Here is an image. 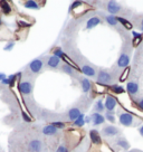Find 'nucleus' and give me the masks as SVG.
<instances>
[{
	"mask_svg": "<svg viewBox=\"0 0 143 152\" xmlns=\"http://www.w3.org/2000/svg\"><path fill=\"white\" fill-rule=\"evenodd\" d=\"M82 73H83L84 75L88 76V77H94V76L96 75L95 69L92 66H88V65H84V66L82 67Z\"/></svg>",
	"mask_w": 143,
	"mask_h": 152,
	"instance_id": "14",
	"label": "nucleus"
},
{
	"mask_svg": "<svg viewBox=\"0 0 143 152\" xmlns=\"http://www.w3.org/2000/svg\"><path fill=\"white\" fill-rule=\"evenodd\" d=\"M120 123L124 126H131L133 123V116L130 113H122L120 114Z\"/></svg>",
	"mask_w": 143,
	"mask_h": 152,
	"instance_id": "2",
	"label": "nucleus"
},
{
	"mask_svg": "<svg viewBox=\"0 0 143 152\" xmlns=\"http://www.w3.org/2000/svg\"><path fill=\"white\" fill-rule=\"evenodd\" d=\"M116 143H117V145H120V147L125 149V150H128V149L130 148V144L128 143V141H126L125 139H119Z\"/></svg>",
	"mask_w": 143,
	"mask_h": 152,
	"instance_id": "26",
	"label": "nucleus"
},
{
	"mask_svg": "<svg viewBox=\"0 0 143 152\" xmlns=\"http://www.w3.org/2000/svg\"><path fill=\"white\" fill-rule=\"evenodd\" d=\"M132 35H133V37H139L141 34H139V33H136V31H132Z\"/></svg>",
	"mask_w": 143,
	"mask_h": 152,
	"instance_id": "41",
	"label": "nucleus"
},
{
	"mask_svg": "<svg viewBox=\"0 0 143 152\" xmlns=\"http://www.w3.org/2000/svg\"><path fill=\"white\" fill-rule=\"evenodd\" d=\"M111 88H112V91H113L114 93H116V94L124 93V88L122 87V86H120V85H112V86H111Z\"/></svg>",
	"mask_w": 143,
	"mask_h": 152,
	"instance_id": "29",
	"label": "nucleus"
},
{
	"mask_svg": "<svg viewBox=\"0 0 143 152\" xmlns=\"http://www.w3.org/2000/svg\"><path fill=\"white\" fill-rule=\"evenodd\" d=\"M98 24H101V19L98 17H92L87 20V23H86V29H92L96 27Z\"/></svg>",
	"mask_w": 143,
	"mask_h": 152,
	"instance_id": "15",
	"label": "nucleus"
},
{
	"mask_svg": "<svg viewBox=\"0 0 143 152\" xmlns=\"http://www.w3.org/2000/svg\"><path fill=\"white\" fill-rule=\"evenodd\" d=\"M28 149L30 152H40L43 149V143L38 139H34L29 142Z\"/></svg>",
	"mask_w": 143,
	"mask_h": 152,
	"instance_id": "3",
	"label": "nucleus"
},
{
	"mask_svg": "<svg viewBox=\"0 0 143 152\" xmlns=\"http://www.w3.org/2000/svg\"><path fill=\"white\" fill-rule=\"evenodd\" d=\"M43 133L45 135H49V137H52V135H56L58 133V130L55 126H53L52 124H49V125H46V126H44L43 128Z\"/></svg>",
	"mask_w": 143,
	"mask_h": 152,
	"instance_id": "11",
	"label": "nucleus"
},
{
	"mask_svg": "<svg viewBox=\"0 0 143 152\" xmlns=\"http://www.w3.org/2000/svg\"><path fill=\"white\" fill-rule=\"evenodd\" d=\"M2 25V20H1V18H0V26Z\"/></svg>",
	"mask_w": 143,
	"mask_h": 152,
	"instance_id": "45",
	"label": "nucleus"
},
{
	"mask_svg": "<svg viewBox=\"0 0 143 152\" xmlns=\"http://www.w3.org/2000/svg\"><path fill=\"white\" fill-rule=\"evenodd\" d=\"M59 63H61V59L59 58H57L56 56H50L49 58H48V66L50 67V68H57L58 66H59Z\"/></svg>",
	"mask_w": 143,
	"mask_h": 152,
	"instance_id": "18",
	"label": "nucleus"
},
{
	"mask_svg": "<svg viewBox=\"0 0 143 152\" xmlns=\"http://www.w3.org/2000/svg\"><path fill=\"white\" fill-rule=\"evenodd\" d=\"M90 138H91L92 142L94 143V144H101L102 143V139H101L100 133L96 130H91L90 131Z\"/></svg>",
	"mask_w": 143,
	"mask_h": 152,
	"instance_id": "10",
	"label": "nucleus"
},
{
	"mask_svg": "<svg viewBox=\"0 0 143 152\" xmlns=\"http://www.w3.org/2000/svg\"><path fill=\"white\" fill-rule=\"evenodd\" d=\"M105 110V106H104V103H103V101L102 100H98L97 102L95 103V111H96V113L98 112H103Z\"/></svg>",
	"mask_w": 143,
	"mask_h": 152,
	"instance_id": "24",
	"label": "nucleus"
},
{
	"mask_svg": "<svg viewBox=\"0 0 143 152\" xmlns=\"http://www.w3.org/2000/svg\"><path fill=\"white\" fill-rule=\"evenodd\" d=\"M119 129L113 126V125H106L102 130V133L104 134L105 137H114L116 134H119Z\"/></svg>",
	"mask_w": 143,
	"mask_h": 152,
	"instance_id": "7",
	"label": "nucleus"
},
{
	"mask_svg": "<svg viewBox=\"0 0 143 152\" xmlns=\"http://www.w3.org/2000/svg\"><path fill=\"white\" fill-rule=\"evenodd\" d=\"M81 114H82L81 111L77 109V107H73V109H71L68 111V118H69V120H72V121H75L76 119L80 118Z\"/></svg>",
	"mask_w": 143,
	"mask_h": 152,
	"instance_id": "17",
	"label": "nucleus"
},
{
	"mask_svg": "<svg viewBox=\"0 0 143 152\" xmlns=\"http://www.w3.org/2000/svg\"><path fill=\"white\" fill-rule=\"evenodd\" d=\"M23 119H24L26 122H28V123H29V122H31V119H30V118H29L26 113H24V112H23Z\"/></svg>",
	"mask_w": 143,
	"mask_h": 152,
	"instance_id": "37",
	"label": "nucleus"
},
{
	"mask_svg": "<svg viewBox=\"0 0 143 152\" xmlns=\"http://www.w3.org/2000/svg\"><path fill=\"white\" fill-rule=\"evenodd\" d=\"M29 68H30V71L33 72V73H39V72L42 71V68H43V62L40 61V59H34L31 62L29 63Z\"/></svg>",
	"mask_w": 143,
	"mask_h": 152,
	"instance_id": "6",
	"label": "nucleus"
},
{
	"mask_svg": "<svg viewBox=\"0 0 143 152\" xmlns=\"http://www.w3.org/2000/svg\"><path fill=\"white\" fill-rule=\"evenodd\" d=\"M106 23L111 26H116L117 25V17H115L113 15H109V16H106Z\"/></svg>",
	"mask_w": 143,
	"mask_h": 152,
	"instance_id": "23",
	"label": "nucleus"
},
{
	"mask_svg": "<svg viewBox=\"0 0 143 152\" xmlns=\"http://www.w3.org/2000/svg\"><path fill=\"white\" fill-rule=\"evenodd\" d=\"M117 23H121V24L123 25V26L126 29H131V28H132V25H131V23H130V21H128V20H125L124 18L117 17Z\"/></svg>",
	"mask_w": 143,
	"mask_h": 152,
	"instance_id": "27",
	"label": "nucleus"
},
{
	"mask_svg": "<svg viewBox=\"0 0 143 152\" xmlns=\"http://www.w3.org/2000/svg\"><path fill=\"white\" fill-rule=\"evenodd\" d=\"M129 63L130 57L126 54H121V56L117 59V66L121 68H126V67H129Z\"/></svg>",
	"mask_w": 143,
	"mask_h": 152,
	"instance_id": "9",
	"label": "nucleus"
},
{
	"mask_svg": "<svg viewBox=\"0 0 143 152\" xmlns=\"http://www.w3.org/2000/svg\"><path fill=\"white\" fill-rule=\"evenodd\" d=\"M20 75H21V73H18V74H14V75H10L9 77H7V78L9 80V86H11V87H12V86L15 85V81L17 80V77L19 78Z\"/></svg>",
	"mask_w": 143,
	"mask_h": 152,
	"instance_id": "28",
	"label": "nucleus"
},
{
	"mask_svg": "<svg viewBox=\"0 0 143 152\" xmlns=\"http://www.w3.org/2000/svg\"><path fill=\"white\" fill-rule=\"evenodd\" d=\"M62 69L64 73H66L67 75L69 76H75V72H74V68L71 66V65H68V64H64L62 66Z\"/></svg>",
	"mask_w": 143,
	"mask_h": 152,
	"instance_id": "21",
	"label": "nucleus"
},
{
	"mask_svg": "<svg viewBox=\"0 0 143 152\" xmlns=\"http://www.w3.org/2000/svg\"><path fill=\"white\" fill-rule=\"evenodd\" d=\"M24 5L27 9H34V10L39 9L38 2H36V1H34V0H28V1H26V2H25Z\"/></svg>",
	"mask_w": 143,
	"mask_h": 152,
	"instance_id": "20",
	"label": "nucleus"
},
{
	"mask_svg": "<svg viewBox=\"0 0 143 152\" xmlns=\"http://www.w3.org/2000/svg\"><path fill=\"white\" fill-rule=\"evenodd\" d=\"M142 38H143L142 34H141L139 37H134V39H133V46H134V47H136L139 44L142 42Z\"/></svg>",
	"mask_w": 143,
	"mask_h": 152,
	"instance_id": "32",
	"label": "nucleus"
},
{
	"mask_svg": "<svg viewBox=\"0 0 143 152\" xmlns=\"http://www.w3.org/2000/svg\"><path fill=\"white\" fill-rule=\"evenodd\" d=\"M126 91H128V93L131 95L138 94L139 85L135 82H130V83H128V85H126Z\"/></svg>",
	"mask_w": 143,
	"mask_h": 152,
	"instance_id": "13",
	"label": "nucleus"
},
{
	"mask_svg": "<svg viewBox=\"0 0 143 152\" xmlns=\"http://www.w3.org/2000/svg\"><path fill=\"white\" fill-rule=\"evenodd\" d=\"M130 74V67H126L125 69H124V72L122 73V75H121V77H120V82H124L126 78H128V76H129Z\"/></svg>",
	"mask_w": 143,
	"mask_h": 152,
	"instance_id": "30",
	"label": "nucleus"
},
{
	"mask_svg": "<svg viewBox=\"0 0 143 152\" xmlns=\"http://www.w3.org/2000/svg\"><path fill=\"white\" fill-rule=\"evenodd\" d=\"M91 118H92V122H93L94 125H100V124L104 123L105 121V118L101 113H93L91 115Z\"/></svg>",
	"mask_w": 143,
	"mask_h": 152,
	"instance_id": "12",
	"label": "nucleus"
},
{
	"mask_svg": "<svg viewBox=\"0 0 143 152\" xmlns=\"http://www.w3.org/2000/svg\"><path fill=\"white\" fill-rule=\"evenodd\" d=\"M141 30L143 31V20H142V23H141Z\"/></svg>",
	"mask_w": 143,
	"mask_h": 152,
	"instance_id": "44",
	"label": "nucleus"
},
{
	"mask_svg": "<svg viewBox=\"0 0 143 152\" xmlns=\"http://www.w3.org/2000/svg\"><path fill=\"white\" fill-rule=\"evenodd\" d=\"M105 119H107V121H110V122H112V123H114L115 122L114 113H113V112H106V114H105Z\"/></svg>",
	"mask_w": 143,
	"mask_h": 152,
	"instance_id": "31",
	"label": "nucleus"
},
{
	"mask_svg": "<svg viewBox=\"0 0 143 152\" xmlns=\"http://www.w3.org/2000/svg\"><path fill=\"white\" fill-rule=\"evenodd\" d=\"M18 26H20V27H29L30 24L26 23V21H23V20H18Z\"/></svg>",
	"mask_w": 143,
	"mask_h": 152,
	"instance_id": "35",
	"label": "nucleus"
},
{
	"mask_svg": "<svg viewBox=\"0 0 143 152\" xmlns=\"http://www.w3.org/2000/svg\"><path fill=\"white\" fill-rule=\"evenodd\" d=\"M90 122H92L91 116H85V123H90Z\"/></svg>",
	"mask_w": 143,
	"mask_h": 152,
	"instance_id": "40",
	"label": "nucleus"
},
{
	"mask_svg": "<svg viewBox=\"0 0 143 152\" xmlns=\"http://www.w3.org/2000/svg\"><path fill=\"white\" fill-rule=\"evenodd\" d=\"M53 126H55V128L57 129H64L65 128V123H63V122H53L52 123Z\"/></svg>",
	"mask_w": 143,
	"mask_h": 152,
	"instance_id": "34",
	"label": "nucleus"
},
{
	"mask_svg": "<svg viewBox=\"0 0 143 152\" xmlns=\"http://www.w3.org/2000/svg\"><path fill=\"white\" fill-rule=\"evenodd\" d=\"M0 10L2 11L4 15H9L11 12V7H10L9 2H7L6 0H1L0 1Z\"/></svg>",
	"mask_w": 143,
	"mask_h": 152,
	"instance_id": "16",
	"label": "nucleus"
},
{
	"mask_svg": "<svg viewBox=\"0 0 143 152\" xmlns=\"http://www.w3.org/2000/svg\"><path fill=\"white\" fill-rule=\"evenodd\" d=\"M139 106H140V107L143 110V100H141L140 102H139Z\"/></svg>",
	"mask_w": 143,
	"mask_h": 152,
	"instance_id": "42",
	"label": "nucleus"
},
{
	"mask_svg": "<svg viewBox=\"0 0 143 152\" xmlns=\"http://www.w3.org/2000/svg\"><path fill=\"white\" fill-rule=\"evenodd\" d=\"M53 54H54V56H56L57 58H59V59L66 58V55L64 54V52H63L61 48H56L55 50H53Z\"/></svg>",
	"mask_w": 143,
	"mask_h": 152,
	"instance_id": "25",
	"label": "nucleus"
},
{
	"mask_svg": "<svg viewBox=\"0 0 143 152\" xmlns=\"http://www.w3.org/2000/svg\"><path fill=\"white\" fill-rule=\"evenodd\" d=\"M14 46H15V42H9V43L4 47V50H6V52H10V50L14 48Z\"/></svg>",
	"mask_w": 143,
	"mask_h": 152,
	"instance_id": "33",
	"label": "nucleus"
},
{
	"mask_svg": "<svg viewBox=\"0 0 143 152\" xmlns=\"http://www.w3.org/2000/svg\"><path fill=\"white\" fill-rule=\"evenodd\" d=\"M130 152H136V151H130Z\"/></svg>",
	"mask_w": 143,
	"mask_h": 152,
	"instance_id": "46",
	"label": "nucleus"
},
{
	"mask_svg": "<svg viewBox=\"0 0 143 152\" xmlns=\"http://www.w3.org/2000/svg\"><path fill=\"white\" fill-rule=\"evenodd\" d=\"M116 104H117V103H116V100H115L112 95H107V96H106L104 106H105V109L107 110V112H113V110L116 107Z\"/></svg>",
	"mask_w": 143,
	"mask_h": 152,
	"instance_id": "4",
	"label": "nucleus"
},
{
	"mask_svg": "<svg viewBox=\"0 0 143 152\" xmlns=\"http://www.w3.org/2000/svg\"><path fill=\"white\" fill-rule=\"evenodd\" d=\"M1 84H2V85H9V80H8V78L2 80V81H1Z\"/></svg>",
	"mask_w": 143,
	"mask_h": 152,
	"instance_id": "38",
	"label": "nucleus"
},
{
	"mask_svg": "<svg viewBox=\"0 0 143 152\" xmlns=\"http://www.w3.org/2000/svg\"><path fill=\"white\" fill-rule=\"evenodd\" d=\"M18 88H19L20 93L24 95H28L33 92V86L29 82H21V83H19Z\"/></svg>",
	"mask_w": 143,
	"mask_h": 152,
	"instance_id": "5",
	"label": "nucleus"
},
{
	"mask_svg": "<svg viewBox=\"0 0 143 152\" xmlns=\"http://www.w3.org/2000/svg\"><path fill=\"white\" fill-rule=\"evenodd\" d=\"M5 78H7V76H6L5 73H0V82L2 81V80H5Z\"/></svg>",
	"mask_w": 143,
	"mask_h": 152,
	"instance_id": "39",
	"label": "nucleus"
},
{
	"mask_svg": "<svg viewBox=\"0 0 143 152\" xmlns=\"http://www.w3.org/2000/svg\"><path fill=\"white\" fill-rule=\"evenodd\" d=\"M139 131H140V134H141V135L143 137V125L141 126V128H140V130H139Z\"/></svg>",
	"mask_w": 143,
	"mask_h": 152,
	"instance_id": "43",
	"label": "nucleus"
},
{
	"mask_svg": "<svg viewBox=\"0 0 143 152\" xmlns=\"http://www.w3.org/2000/svg\"><path fill=\"white\" fill-rule=\"evenodd\" d=\"M120 10H121V6L117 2H115V1H109L107 2V11L111 15L114 16L115 14H119Z\"/></svg>",
	"mask_w": 143,
	"mask_h": 152,
	"instance_id": "8",
	"label": "nucleus"
},
{
	"mask_svg": "<svg viewBox=\"0 0 143 152\" xmlns=\"http://www.w3.org/2000/svg\"><path fill=\"white\" fill-rule=\"evenodd\" d=\"M81 86H82V90H83L84 93L90 92L92 88V84L88 78H83V80L81 81Z\"/></svg>",
	"mask_w": 143,
	"mask_h": 152,
	"instance_id": "19",
	"label": "nucleus"
},
{
	"mask_svg": "<svg viewBox=\"0 0 143 152\" xmlns=\"http://www.w3.org/2000/svg\"><path fill=\"white\" fill-rule=\"evenodd\" d=\"M112 81V76H111L110 73H107L106 71H101L97 75V82L100 84H109Z\"/></svg>",
	"mask_w": 143,
	"mask_h": 152,
	"instance_id": "1",
	"label": "nucleus"
},
{
	"mask_svg": "<svg viewBox=\"0 0 143 152\" xmlns=\"http://www.w3.org/2000/svg\"><path fill=\"white\" fill-rule=\"evenodd\" d=\"M84 124H85V115L82 113L81 115H80V118L74 121V125L82 128V126H84Z\"/></svg>",
	"mask_w": 143,
	"mask_h": 152,
	"instance_id": "22",
	"label": "nucleus"
},
{
	"mask_svg": "<svg viewBox=\"0 0 143 152\" xmlns=\"http://www.w3.org/2000/svg\"><path fill=\"white\" fill-rule=\"evenodd\" d=\"M56 152H68V150H67V148L65 145H59Z\"/></svg>",
	"mask_w": 143,
	"mask_h": 152,
	"instance_id": "36",
	"label": "nucleus"
}]
</instances>
